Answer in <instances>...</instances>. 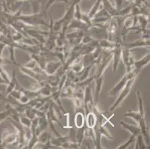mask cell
Returning <instances> with one entry per match:
<instances>
[{
    "label": "cell",
    "mask_w": 150,
    "mask_h": 149,
    "mask_svg": "<svg viewBox=\"0 0 150 149\" xmlns=\"http://www.w3.org/2000/svg\"><path fill=\"white\" fill-rule=\"evenodd\" d=\"M15 19L17 20L22 22L24 24L29 25V26H37L39 25H43L49 27L50 24L46 23V12L43 11V13H32L30 15L21 14V10L19 9L16 13H13Z\"/></svg>",
    "instance_id": "cell-1"
},
{
    "label": "cell",
    "mask_w": 150,
    "mask_h": 149,
    "mask_svg": "<svg viewBox=\"0 0 150 149\" xmlns=\"http://www.w3.org/2000/svg\"><path fill=\"white\" fill-rule=\"evenodd\" d=\"M137 76H134V77H132V78H130L126 84L125 85V87H124L123 88H122V90L120 92V93L118 95V97H117V98L116 99L115 102H114V103L113 104L112 106L110 107L109 111L112 112L113 110H114L115 109H117V107H120L121 105H122V104L123 103L124 101L126 99V98L129 96V94L132 92V87H133L134 84V82H135V80L137 79Z\"/></svg>",
    "instance_id": "cell-2"
},
{
    "label": "cell",
    "mask_w": 150,
    "mask_h": 149,
    "mask_svg": "<svg viewBox=\"0 0 150 149\" xmlns=\"http://www.w3.org/2000/svg\"><path fill=\"white\" fill-rule=\"evenodd\" d=\"M135 76H138V74H137L135 71L134 70V69H132V70L129 72H125V75H124V76H122V78L120 79V81H119V82H118V83H117V84H116V85L114 86V87H113L110 91H109L108 95V96H112V97L117 95V94L119 93L121 90H122V88L125 87V85L126 84L128 81Z\"/></svg>",
    "instance_id": "cell-3"
},
{
    "label": "cell",
    "mask_w": 150,
    "mask_h": 149,
    "mask_svg": "<svg viewBox=\"0 0 150 149\" xmlns=\"http://www.w3.org/2000/svg\"><path fill=\"white\" fill-rule=\"evenodd\" d=\"M122 61L125 67V72H129L133 69V64L135 59L132 49H126L122 46Z\"/></svg>",
    "instance_id": "cell-4"
},
{
    "label": "cell",
    "mask_w": 150,
    "mask_h": 149,
    "mask_svg": "<svg viewBox=\"0 0 150 149\" xmlns=\"http://www.w3.org/2000/svg\"><path fill=\"white\" fill-rule=\"evenodd\" d=\"M112 51V61H113V72H116L118 69L120 63L122 61V44H118L115 48L111 50Z\"/></svg>",
    "instance_id": "cell-5"
},
{
    "label": "cell",
    "mask_w": 150,
    "mask_h": 149,
    "mask_svg": "<svg viewBox=\"0 0 150 149\" xmlns=\"http://www.w3.org/2000/svg\"><path fill=\"white\" fill-rule=\"evenodd\" d=\"M96 83V87L94 90L93 93V101L95 105H97L99 101V97H100V93L102 92V86L104 84V75L99 76L97 78H94V81Z\"/></svg>",
    "instance_id": "cell-6"
},
{
    "label": "cell",
    "mask_w": 150,
    "mask_h": 149,
    "mask_svg": "<svg viewBox=\"0 0 150 149\" xmlns=\"http://www.w3.org/2000/svg\"><path fill=\"white\" fill-rule=\"evenodd\" d=\"M149 40H146V39H139L137 40L133 41L131 43H126V42H123L122 43V46L124 48L129 49H133L134 48L137 47H147L149 48Z\"/></svg>",
    "instance_id": "cell-7"
},
{
    "label": "cell",
    "mask_w": 150,
    "mask_h": 149,
    "mask_svg": "<svg viewBox=\"0 0 150 149\" xmlns=\"http://www.w3.org/2000/svg\"><path fill=\"white\" fill-rule=\"evenodd\" d=\"M150 62V54L149 52L146 54L144 57L140 58L138 61H134L133 64V69L137 72V74H140L143 68L145 67L146 66L149 64Z\"/></svg>",
    "instance_id": "cell-8"
},
{
    "label": "cell",
    "mask_w": 150,
    "mask_h": 149,
    "mask_svg": "<svg viewBox=\"0 0 150 149\" xmlns=\"http://www.w3.org/2000/svg\"><path fill=\"white\" fill-rule=\"evenodd\" d=\"M61 65H62V63L58 61V60L56 61H48L45 65L43 70L48 76H51V75H53L58 71V69L61 67Z\"/></svg>",
    "instance_id": "cell-9"
},
{
    "label": "cell",
    "mask_w": 150,
    "mask_h": 149,
    "mask_svg": "<svg viewBox=\"0 0 150 149\" xmlns=\"http://www.w3.org/2000/svg\"><path fill=\"white\" fill-rule=\"evenodd\" d=\"M7 85H8V87H7L6 90H5V95H9L10 93H11L15 89H21L22 86L20 85V83L17 81L15 71H13V72H12L11 78L10 82Z\"/></svg>",
    "instance_id": "cell-10"
},
{
    "label": "cell",
    "mask_w": 150,
    "mask_h": 149,
    "mask_svg": "<svg viewBox=\"0 0 150 149\" xmlns=\"http://www.w3.org/2000/svg\"><path fill=\"white\" fill-rule=\"evenodd\" d=\"M69 28H76V29L82 30L84 32H87L88 30L90 28V27L81 20H79L73 18L72 21L69 23V24L68 25L67 29H69Z\"/></svg>",
    "instance_id": "cell-11"
},
{
    "label": "cell",
    "mask_w": 150,
    "mask_h": 149,
    "mask_svg": "<svg viewBox=\"0 0 150 149\" xmlns=\"http://www.w3.org/2000/svg\"><path fill=\"white\" fill-rule=\"evenodd\" d=\"M74 125L76 128H80L85 125V112L84 110L75 112Z\"/></svg>",
    "instance_id": "cell-12"
},
{
    "label": "cell",
    "mask_w": 150,
    "mask_h": 149,
    "mask_svg": "<svg viewBox=\"0 0 150 149\" xmlns=\"http://www.w3.org/2000/svg\"><path fill=\"white\" fill-rule=\"evenodd\" d=\"M69 135H61L60 136H51L50 137V143L53 146H54L55 148H61V145L63 143H64L65 142L69 141Z\"/></svg>",
    "instance_id": "cell-13"
},
{
    "label": "cell",
    "mask_w": 150,
    "mask_h": 149,
    "mask_svg": "<svg viewBox=\"0 0 150 149\" xmlns=\"http://www.w3.org/2000/svg\"><path fill=\"white\" fill-rule=\"evenodd\" d=\"M96 121H97V117L96 115L91 110L88 111L85 113V125L88 128H93L96 125Z\"/></svg>",
    "instance_id": "cell-14"
},
{
    "label": "cell",
    "mask_w": 150,
    "mask_h": 149,
    "mask_svg": "<svg viewBox=\"0 0 150 149\" xmlns=\"http://www.w3.org/2000/svg\"><path fill=\"white\" fill-rule=\"evenodd\" d=\"M121 126L124 128L125 130H126L127 131H129V133H132V135L137 136V135H139L140 133H141V131H140V128L138 125H132L130 124H128V123L125 122L123 121H120V122Z\"/></svg>",
    "instance_id": "cell-15"
},
{
    "label": "cell",
    "mask_w": 150,
    "mask_h": 149,
    "mask_svg": "<svg viewBox=\"0 0 150 149\" xmlns=\"http://www.w3.org/2000/svg\"><path fill=\"white\" fill-rule=\"evenodd\" d=\"M137 23H139V28L141 32L142 30L147 28V25L149 23V16L140 14L137 15Z\"/></svg>",
    "instance_id": "cell-16"
},
{
    "label": "cell",
    "mask_w": 150,
    "mask_h": 149,
    "mask_svg": "<svg viewBox=\"0 0 150 149\" xmlns=\"http://www.w3.org/2000/svg\"><path fill=\"white\" fill-rule=\"evenodd\" d=\"M119 43H116L112 41L108 40V39H102L99 40V46L102 49H107V50H112Z\"/></svg>",
    "instance_id": "cell-17"
},
{
    "label": "cell",
    "mask_w": 150,
    "mask_h": 149,
    "mask_svg": "<svg viewBox=\"0 0 150 149\" xmlns=\"http://www.w3.org/2000/svg\"><path fill=\"white\" fill-rule=\"evenodd\" d=\"M134 142H135L134 149H146L149 148V146L146 144L144 136H143L141 133H140V134L136 136Z\"/></svg>",
    "instance_id": "cell-18"
},
{
    "label": "cell",
    "mask_w": 150,
    "mask_h": 149,
    "mask_svg": "<svg viewBox=\"0 0 150 149\" xmlns=\"http://www.w3.org/2000/svg\"><path fill=\"white\" fill-rule=\"evenodd\" d=\"M84 134H85V125L80 128H76V131H75V139H76V143L81 145V142H82L83 139L84 137Z\"/></svg>",
    "instance_id": "cell-19"
},
{
    "label": "cell",
    "mask_w": 150,
    "mask_h": 149,
    "mask_svg": "<svg viewBox=\"0 0 150 149\" xmlns=\"http://www.w3.org/2000/svg\"><path fill=\"white\" fill-rule=\"evenodd\" d=\"M51 136V132H50L47 130L42 131L38 137V143H40V144H46V143H48L50 140Z\"/></svg>",
    "instance_id": "cell-20"
},
{
    "label": "cell",
    "mask_w": 150,
    "mask_h": 149,
    "mask_svg": "<svg viewBox=\"0 0 150 149\" xmlns=\"http://www.w3.org/2000/svg\"><path fill=\"white\" fill-rule=\"evenodd\" d=\"M124 117H129V118H132L134 121L137 123V125L140 121V119L141 118H145V117H142L140 113H139V111H133V110H129L127 113H124Z\"/></svg>",
    "instance_id": "cell-21"
},
{
    "label": "cell",
    "mask_w": 150,
    "mask_h": 149,
    "mask_svg": "<svg viewBox=\"0 0 150 149\" xmlns=\"http://www.w3.org/2000/svg\"><path fill=\"white\" fill-rule=\"evenodd\" d=\"M81 61H82L83 65H84V67H86V66H88L89 65H91V64H95V59L93 57L92 52L88 53V54H84V55L81 56Z\"/></svg>",
    "instance_id": "cell-22"
},
{
    "label": "cell",
    "mask_w": 150,
    "mask_h": 149,
    "mask_svg": "<svg viewBox=\"0 0 150 149\" xmlns=\"http://www.w3.org/2000/svg\"><path fill=\"white\" fill-rule=\"evenodd\" d=\"M136 95L137 97V100H138V111L140 113L142 117H145V111H144V100L142 98L141 93H140V90H136Z\"/></svg>",
    "instance_id": "cell-23"
},
{
    "label": "cell",
    "mask_w": 150,
    "mask_h": 149,
    "mask_svg": "<svg viewBox=\"0 0 150 149\" xmlns=\"http://www.w3.org/2000/svg\"><path fill=\"white\" fill-rule=\"evenodd\" d=\"M86 32H84L82 30L76 29V31H73L71 33H66V38L67 40L69 39H74V38L82 37Z\"/></svg>",
    "instance_id": "cell-24"
},
{
    "label": "cell",
    "mask_w": 150,
    "mask_h": 149,
    "mask_svg": "<svg viewBox=\"0 0 150 149\" xmlns=\"http://www.w3.org/2000/svg\"><path fill=\"white\" fill-rule=\"evenodd\" d=\"M0 77L2 78L5 84H8L10 82V76H9L8 73L5 71V69H4L2 66H0Z\"/></svg>",
    "instance_id": "cell-25"
},
{
    "label": "cell",
    "mask_w": 150,
    "mask_h": 149,
    "mask_svg": "<svg viewBox=\"0 0 150 149\" xmlns=\"http://www.w3.org/2000/svg\"><path fill=\"white\" fill-rule=\"evenodd\" d=\"M20 122L21 123L23 126L27 127V128H29L31 127V120L30 119H28V117H25L24 113H22L20 114Z\"/></svg>",
    "instance_id": "cell-26"
},
{
    "label": "cell",
    "mask_w": 150,
    "mask_h": 149,
    "mask_svg": "<svg viewBox=\"0 0 150 149\" xmlns=\"http://www.w3.org/2000/svg\"><path fill=\"white\" fill-rule=\"evenodd\" d=\"M134 140H135V136H134V135H132V136H130V138L128 139L127 141L125 142V143H124L123 144H122V145H120L118 146V147L117 148V149L127 148L130 145V144H132V143H134Z\"/></svg>",
    "instance_id": "cell-27"
},
{
    "label": "cell",
    "mask_w": 150,
    "mask_h": 149,
    "mask_svg": "<svg viewBox=\"0 0 150 149\" xmlns=\"http://www.w3.org/2000/svg\"><path fill=\"white\" fill-rule=\"evenodd\" d=\"M8 47L9 53H10V57H9V60L11 61L12 64H14V65L17 66V64L16 62V57H15V48L13 46H8Z\"/></svg>",
    "instance_id": "cell-28"
},
{
    "label": "cell",
    "mask_w": 150,
    "mask_h": 149,
    "mask_svg": "<svg viewBox=\"0 0 150 149\" xmlns=\"http://www.w3.org/2000/svg\"><path fill=\"white\" fill-rule=\"evenodd\" d=\"M23 66H24L25 67L28 68V69H31V70H34V69H35L37 66H38L39 65H38V63H37L33 58H31V60H30L28 62H27L25 64H24Z\"/></svg>",
    "instance_id": "cell-29"
},
{
    "label": "cell",
    "mask_w": 150,
    "mask_h": 149,
    "mask_svg": "<svg viewBox=\"0 0 150 149\" xmlns=\"http://www.w3.org/2000/svg\"><path fill=\"white\" fill-rule=\"evenodd\" d=\"M102 52V49L100 47V46H98L97 47L95 48V49H94L93 51L92 52L93 57H94V59L95 60L97 59L98 57L101 55Z\"/></svg>",
    "instance_id": "cell-30"
},
{
    "label": "cell",
    "mask_w": 150,
    "mask_h": 149,
    "mask_svg": "<svg viewBox=\"0 0 150 149\" xmlns=\"http://www.w3.org/2000/svg\"><path fill=\"white\" fill-rule=\"evenodd\" d=\"M57 1H58V0H48V2H46V6H45L44 11H45V12L47 11V10H48L49 8H50V7H51L52 5L54 3V2H56Z\"/></svg>",
    "instance_id": "cell-31"
},
{
    "label": "cell",
    "mask_w": 150,
    "mask_h": 149,
    "mask_svg": "<svg viewBox=\"0 0 150 149\" xmlns=\"http://www.w3.org/2000/svg\"><path fill=\"white\" fill-rule=\"evenodd\" d=\"M6 46L7 45L5 44V43H2V42L0 41V56H2V53H3L4 49L6 48Z\"/></svg>",
    "instance_id": "cell-32"
}]
</instances>
